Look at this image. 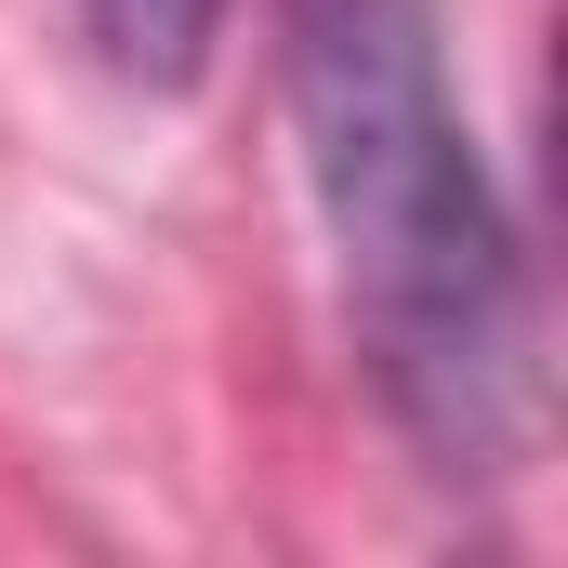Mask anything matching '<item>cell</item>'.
I'll return each mask as SVG.
<instances>
[{"label": "cell", "instance_id": "obj_1", "mask_svg": "<svg viewBox=\"0 0 568 568\" xmlns=\"http://www.w3.org/2000/svg\"><path fill=\"white\" fill-rule=\"evenodd\" d=\"M278 27L304 185L384 424L424 449V476H516L542 424V317L489 159L449 106L436 0H278Z\"/></svg>", "mask_w": 568, "mask_h": 568}, {"label": "cell", "instance_id": "obj_2", "mask_svg": "<svg viewBox=\"0 0 568 568\" xmlns=\"http://www.w3.org/2000/svg\"><path fill=\"white\" fill-rule=\"evenodd\" d=\"M80 27H93L106 80H133V93H185V80L212 67V40H225V0H80Z\"/></svg>", "mask_w": 568, "mask_h": 568}]
</instances>
